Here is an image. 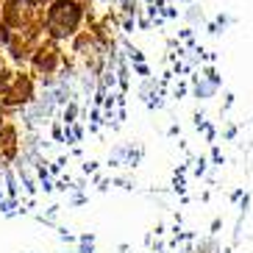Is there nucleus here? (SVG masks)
Returning <instances> with one entry per match:
<instances>
[{"instance_id": "1", "label": "nucleus", "mask_w": 253, "mask_h": 253, "mask_svg": "<svg viewBox=\"0 0 253 253\" xmlns=\"http://www.w3.org/2000/svg\"><path fill=\"white\" fill-rule=\"evenodd\" d=\"M78 20H81V11L73 0H59L47 14V28L53 37H70L78 28Z\"/></svg>"}]
</instances>
